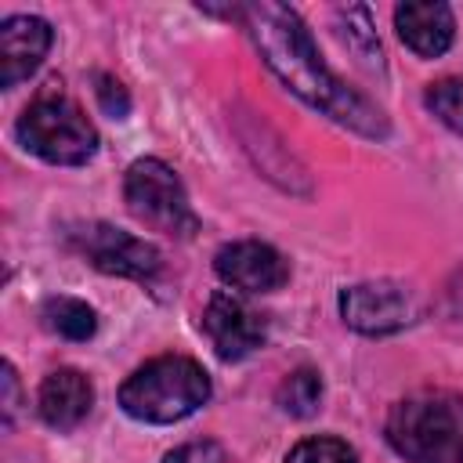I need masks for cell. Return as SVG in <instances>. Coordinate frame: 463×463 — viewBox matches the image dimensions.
<instances>
[{"label":"cell","mask_w":463,"mask_h":463,"mask_svg":"<svg viewBox=\"0 0 463 463\" xmlns=\"http://www.w3.org/2000/svg\"><path fill=\"white\" fill-rule=\"evenodd\" d=\"M235 18L246 25L253 47L260 51L264 65L311 109L326 112L333 123L351 127L365 137H387L383 112L354 87H347L318 54L307 25L300 14L275 0L239 4Z\"/></svg>","instance_id":"1"},{"label":"cell","mask_w":463,"mask_h":463,"mask_svg":"<svg viewBox=\"0 0 463 463\" xmlns=\"http://www.w3.org/2000/svg\"><path fill=\"white\" fill-rule=\"evenodd\" d=\"M387 441L409 463H463V394L423 387L391 405Z\"/></svg>","instance_id":"2"},{"label":"cell","mask_w":463,"mask_h":463,"mask_svg":"<svg viewBox=\"0 0 463 463\" xmlns=\"http://www.w3.org/2000/svg\"><path fill=\"white\" fill-rule=\"evenodd\" d=\"M210 398V376L195 358L163 354L130 373L119 387V405L141 423H177Z\"/></svg>","instance_id":"3"},{"label":"cell","mask_w":463,"mask_h":463,"mask_svg":"<svg viewBox=\"0 0 463 463\" xmlns=\"http://www.w3.org/2000/svg\"><path fill=\"white\" fill-rule=\"evenodd\" d=\"M14 134H18L22 148H29L33 156H40L43 163H54V166H80L98 152L94 123L61 90L36 94L25 105V112L18 116Z\"/></svg>","instance_id":"4"},{"label":"cell","mask_w":463,"mask_h":463,"mask_svg":"<svg viewBox=\"0 0 463 463\" xmlns=\"http://www.w3.org/2000/svg\"><path fill=\"white\" fill-rule=\"evenodd\" d=\"M123 199H127V210L137 221H145L148 228H156V232H166V235H177V239H192L195 228H199V217H195V210L188 203V192H184L181 177L156 156L134 159L127 166Z\"/></svg>","instance_id":"5"},{"label":"cell","mask_w":463,"mask_h":463,"mask_svg":"<svg viewBox=\"0 0 463 463\" xmlns=\"http://www.w3.org/2000/svg\"><path fill=\"white\" fill-rule=\"evenodd\" d=\"M69 246L98 271L119 275V279L145 282L163 268V257L152 242H145L116 224H105V221H90V224H80L76 232H69Z\"/></svg>","instance_id":"6"},{"label":"cell","mask_w":463,"mask_h":463,"mask_svg":"<svg viewBox=\"0 0 463 463\" xmlns=\"http://www.w3.org/2000/svg\"><path fill=\"white\" fill-rule=\"evenodd\" d=\"M412 315H416L412 293L398 282H358L340 293V318L365 336L394 333L409 326Z\"/></svg>","instance_id":"7"},{"label":"cell","mask_w":463,"mask_h":463,"mask_svg":"<svg viewBox=\"0 0 463 463\" xmlns=\"http://www.w3.org/2000/svg\"><path fill=\"white\" fill-rule=\"evenodd\" d=\"M203 333L210 336L213 351L224 362H239V358L253 354L264 344L268 322L242 297H235L232 289H221V293L210 297V304L203 311Z\"/></svg>","instance_id":"8"},{"label":"cell","mask_w":463,"mask_h":463,"mask_svg":"<svg viewBox=\"0 0 463 463\" xmlns=\"http://www.w3.org/2000/svg\"><path fill=\"white\" fill-rule=\"evenodd\" d=\"M213 268L221 275V282H228L232 289L242 293H275L289 282V264L286 257L260 242V239H239L217 250Z\"/></svg>","instance_id":"9"},{"label":"cell","mask_w":463,"mask_h":463,"mask_svg":"<svg viewBox=\"0 0 463 463\" xmlns=\"http://www.w3.org/2000/svg\"><path fill=\"white\" fill-rule=\"evenodd\" d=\"M51 25L36 14H11L0 22V87H18L29 80L51 51Z\"/></svg>","instance_id":"10"},{"label":"cell","mask_w":463,"mask_h":463,"mask_svg":"<svg viewBox=\"0 0 463 463\" xmlns=\"http://www.w3.org/2000/svg\"><path fill=\"white\" fill-rule=\"evenodd\" d=\"M394 29L409 51L420 58H438L449 51L456 36V18L449 4H430V0H412L394 7Z\"/></svg>","instance_id":"11"},{"label":"cell","mask_w":463,"mask_h":463,"mask_svg":"<svg viewBox=\"0 0 463 463\" xmlns=\"http://www.w3.org/2000/svg\"><path fill=\"white\" fill-rule=\"evenodd\" d=\"M40 416L47 427L54 430H72L76 423H83V416L94 405V387L80 369H54L43 376L40 394H36Z\"/></svg>","instance_id":"12"},{"label":"cell","mask_w":463,"mask_h":463,"mask_svg":"<svg viewBox=\"0 0 463 463\" xmlns=\"http://www.w3.org/2000/svg\"><path fill=\"white\" fill-rule=\"evenodd\" d=\"M336 22H340V36L344 43L369 65V69H383V51H380V40H376V29H373V18L362 4H347V7H336Z\"/></svg>","instance_id":"13"},{"label":"cell","mask_w":463,"mask_h":463,"mask_svg":"<svg viewBox=\"0 0 463 463\" xmlns=\"http://www.w3.org/2000/svg\"><path fill=\"white\" fill-rule=\"evenodd\" d=\"M43 326L65 340H90L98 329L94 307L76 297H51L43 304Z\"/></svg>","instance_id":"14"},{"label":"cell","mask_w":463,"mask_h":463,"mask_svg":"<svg viewBox=\"0 0 463 463\" xmlns=\"http://www.w3.org/2000/svg\"><path fill=\"white\" fill-rule=\"evenodd\" d=\"M275 402H279V409L282 412H289V416H311L315 409H318V402H322V376L315 373V369H293L282 383H279V391H275Z\"/></svg>","instance_id":"15"},{"label":"cell","mask_w":463,"mask_h":463,"mask_svg":"<svg viewBox=\"0 0 463 463\" xmlns=\"http://www.w3.org/2000/svg\"><path fill=\"white\" fill-rule=\"evenodd\" d=\"M423 101H427V109H430L449 130L463 134V76H445V80L430 83L427 94H423Z\"/></svg>","instance_id":"16"},{"label":"cell","mask_w":463,"mask_h":463,"mask_svg":"<svg viewBox=\"0 0 463 463\" xmlns=\"http://www.w3.org/2000/svg\"><path fill=\"white\" fill-rule=\"evenodd\" d=\"M286 463H358V456L340 438H304L300 445H293Z\"/></svg>","instance_id":"17"},{"label":"cell","mask_w":463,"mask_h":463,"mask_svg":"<svg viewBox=\"0 0 463 463\" xmlns=\"http://www.w3.org/2000/svg\"><path fill=\"white\" fill-rule=\"evenodd\" d=\"M163 463H228L224 449L217 441H188L163 456Z\"/></svg>","instance_id":"18"},{"label":"cell","mask_w":463,"mask_h":463,"mask_svg":"<svg viewBox=\"0 0 463 463\" xmlns=\"http://www.w3.org/2000/svg\"><path fill=\"white\" fill-rule=\"evenodd\" d=\"M98 105L105 109V116L123 119L130 112V94L116 76H98Z\"/></svg>","instance_id":"19"},{"label":"cell","mask_w":463,"mask_h":463,"mask_svg":"<svg viewBox=\"0 0 463 463\" xmlns=\"http://www.w3.org/2000/svg\"><path fill=\"white\" fill-rule=\"evenodd\" d=\"M14 402H18V380H14V369L4 365V412H7V423H11L14 409H18Z\"/></svg>","instance_id":"20"}]
</instances>
